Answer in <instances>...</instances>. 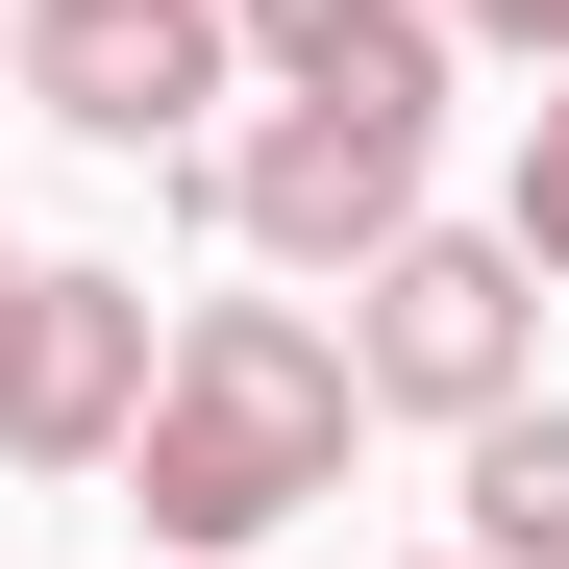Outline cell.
<instances>
[{"label": "cell", "mask_w": 569, "mask_h": 569, "mask_svg": "<svg viewBox=\"0 0 569 569\" xmlns=\"http://www.w3.org/2000/svg\"><path fill=\"white\" fill-rule=\"evenodd\" d=\"M421 26H446V50H520V74H545V50H569V0H421Z\"/></svg>", "instance_id": "9c48e42d"}, {"label": "cell", "mask_w": 569, "mask_h": 569, "mask_svg": "<svg viewBox=\"0 0 569 569\" xmlns=\"http://www.w3.org/2000/svg\"><path fill=\"white\" fill-rule=\"evenodd\" d=\"M496 248L569 272V50H545V100H520V173H496Z\"/></svg>", "instance_id": "ba28073f"}, {"label": "cell", "mask_w": 569, "mask_h": 569, "mask_svg": "<svg viewBox=\"0 0 569 569\" xmlns=\"http://www.w3.org/2000/svg\"><path fill=\"white\" fill-rule=\"evenodd\" d=\"M223 50L272 74V100H397V124H446V26H421V0H223Z\"/></svg>", "instance_id": "8992f818"}, {"label": "cell", "mask_w": 569, "mask_h": 569, "mask_svg": "<svg viewBox=\"0 0 569 569\" xmlns=\"http://www.w3.org/2000/svg\"><path fill=\"white\" fill-rule=\"evenodd\" d=\"M199 199H223L272 272H371V248L421 223V124H397V100H248V124L199 149Z\"/></svg>", "instance_id": "277c9868"}, {"label": "cell", "mask_w": 569, "mask_h": 569, "mask_svg": "<svg viewBox=\"0 0 569 569\" xmlns=\"http://www.w3.org/2000/svg\"><path fill=\"white\" fill-rule=\"evenodd\" d=\"M347 446H371L347 322H298V298H199V322L149 347V421H124L149 569H248L272 520H322V496H347Z\"/></svg>", "instance_id": "6da1fadb"}, {"label": "cell", "mask_w": 569, "mask_h": 569, "mask_svg": "<svg viewBox=\"0 0 569 569\" xmlns=\"http://www.w3.org/2000/svg\"><path fill=\"white\" fill-rule=\"evenodd\" d=\"M446 446H470V569H569V397H496Z\"/></svg>", "instance_id": "52a82bcc"}, {"label": "cell", "mask_w": 569, "mask_h": 569, "mask_svg": "<svg viewBox=\"0 0 569 569\" xmlns=\"http://www.w3.org/2000/svg\"><path fill=\"white\" fill-rule=\"evenodd\" d=\"M347 397L371 421H496V397H545V272L496 223H397V248L347 272Z\"/></svg>", "instance_id": "7a4b0ae2"}, {"label": "cell", "mask_w": 569, "mask_h": 569, "mask_svg": "<svg viewBox=\"0 0 569 569\" xmlns=\"http://www.w3.org/2000/svg\"><path fill=\"white\" fill-rule=\"evenodd\" d=\"M0 100H26V26H0Z\"/></svg>", "instance_id": "30bf717a"}, {"label": "cell", "mask_w": 569, "mask_h": 569, "mask_svg": "<svg viewBox=\"0 0 569 569\" xmlns=\"http://www.w3.org/2000/svg\"><path fill=\"white\" fill-rule=\"evenodd\" d=\"M0 26H26V100L74 149H199V100H248L223 0H0Z\"/></svg>", "instance_id": "5b68a950"}, {"label": "cell", "mask_w": 569, "mask_h": 569, "mask_svg": "<svg viewBox=\"0 0 569 569\" xmlns=\"http://www.w3.org/2000/svg\"><path fill=\"white\" fill-rule=\"evenodd\" d=\"M0 272H26V223H0Z\"/></svg>", "instance_id": "8fae6325"}, {"label": "cell", "mask_w": 569, "mask_h": 569, "mask_svg": "<svg viewBox=\"0 0 569 569\" xmlns=\"http://www.w3.org/2000/svg\"><path fill=\"white\" fill-rule=\"evenodd\" d=\"M149 272H100V248H26L0 272V470H124V421H149Z\"/></svg>", "instance_id": "3957f363"}]
</instances>
